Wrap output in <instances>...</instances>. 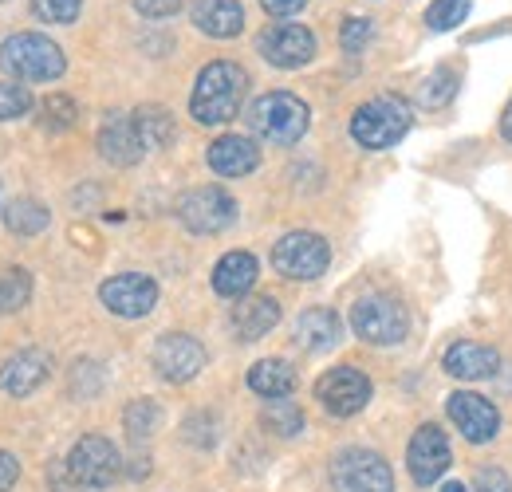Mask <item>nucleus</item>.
Wrapping results in <instances>:
<instances>
[{"instance_id": "1", "label": "nucleus", "mask_w": 512, "mask_h": 492, "mask_svg": "<svg viewBox=\"0 0 512 492\" xmlns=\"http://www.w3.org/2000/svg\"><path fill=\"white\" fill-rule=\"evenodd\" d=\"M245 91H249V75L241 63L217 60L209 67H201L197 83H193L190 95V115L201 126H221L233 123L241 103H245Z\"/></svg>"}, {"instance_id": "2", "label": "nucleus", "mask_w": 512, "mask_h": 492, "mask_svg": "<svg viewBox=\"0 0 512 492\" xmlns=\"http://www.w3.org/2000/svg\"><path fill=\"white\" fill-rule=\"evenodd\" d=\"M308 123H312L308 103L288 95V91H268V95L253 99V107H249V130H253L256 138L272 142V146L300 142Z\"/></svg>"}, {"instance_id": "3", "label": "nucleus", "mask_w": 512, "mask_h": 492, "mask_svg": "<svg viewBox=\"0 0 512 492\" xmlns=\"http://www.w3.org/2000/svg\"><path fill=\"white\" fill-rule=\"evenodd\" d=\"M0 67L28 83H52L64 75L67 60L56 40H48L40 32H16L0 44Z\"/></svg>"}, {"instance_id": "4", "label": "nucleus", "mask_w": 512, "mask_h": 492, "mask_svg": "<svg viewBox=\"0 0 512 492\" xmlns=\"http://www.w3.org/2000/svg\"><path fill=\"white\" fill-rule=\"evenodd\" d=\"M414 123V111L406 99L398 95H379L371 103H363L351 119V138L363 146V150H390L394 142L406 138V130Z\"/></svg>"}, {"instance_id": "5", "label": "nucleus", "mask_w": 512, "mask_h": 492, "mask_svg": "<svg viewBox=\"0 0 512 492\" xmlns=\"http://www.w3.org/2000/svg\"><path fill=\"white\" fill-rule=\"evenodd\" d=\"M64 469L71 473V481L87 492H103L107 485H115V477L123 473V457L119 449L99 437V433H87L71 445V453L64 457Z\"/></svg>"}, {"instance_id": "6", "label": "nucleus", "mask_w": 512, "mask_h": 492, "mask_svg": "<svg viewBox=\"0 0 512 492\" xmlns=\"http://www.w3.org/2000/svg\"><path fill=\"white\" fill-rule=\"evenodd\" d=\"M351 327L363 343H375V347H394L406 339L410 331V315L398 300L390 296H363L355 308H351Z\"/></svg>"}, {"instance_id": "7", "label": "nucleus", "mask_w": 512, "mask_h": 492, "mask_svg": "<svg viewBox=\"0 0 512 492\" xmlns=\"http://www.w3.org/2000/svg\"><path fill=\"white\" fill-rule=\"evenodd\" d=\"M331 264V248L320 233H284L272 248V268L288 280H320Z\"/></svg>"}, {"instance_id": "8", "label": "nucleus", "mask_w": 512, "mask_h": 492, "mask_svg": "<svg viewBox=\"0 0 512 492\" xmlns=\"http://www.w3.org/2000/svg\"><path fill=\"white\" fill-rule=\"evenodd\" d=\"M335 492H394V473L375 449H343L331 461Z\"/></svg>"}, {"instance_id": "9", "label": "nucleus", "mask_w": 512, "mask_h": 492, "mask_svg": "<svg viewBox=\"0 0 512 492\" xmlns=\"http://www.w3.org/2000/svg\"><path fill=\"white\" fill-rule=\"evenodd\" d=\"M178 217L182 225L197 233V237H213L221 229L233 225L237 217V201L221 189V185H201V189H190L182 201H178Z\"/></svg>"}, {"instance_id": "10", "label": "nucleus", "mask_w": 512, "mask_h": 492, "mask_svg": "<svg viewBox=\"0 0 512 492\" xmlns=\"http://www.w3.org/2000/svg\"><path fill=\"white\" fill-rule=\"evenodd\" d=\"M316 398L323 402L327 414L351 418L371 402V378L355 367H335L316 382Z\"/></svg>"}, {"instance_id": "11", "label": "nucleus", "mask_w": 512, "mask_h": 492, "mask_svg": "<svg viewBox=\"0 0 512 492\" xmlns=\"http://www.w3.org/2000/svg\"><path fill=\"white\" fill-rule=\"evenodd\" d=\"M256 48H260V56L272 63V67L292 71V67L312 63V56H316V36L304 24H272V28L260 32Z\"/></svg>"}, {"instance_id": "12", "label": "nucleus", "mask_w": 512, "mask_h": 492, "mask_svg": "<svg viewBox=\"0 0 512 492\" xmlns=\"http://www.w3.org/2000/svg\"><path fill=\"white\" fill-rule=\"evenodd\" d=\"M99 300H103V308L115 311L119 319H142L158 304V284L150 276H142V272H123V276H111L99 288Z\"/></svg>"}, {"instance_id": "13", "label": "nucleus", "mask_w": 512, "mask_h": 492, "mask_svg": "<svg viewBox=\"0 0 512 492\" xmlns=\"http://www.w3.org/2000/svg\"><path fill=\"white\" fill-rule=\"evenodd\" d=\"M446 410H449V418H453V426L465 433V441H473V445L493 441L497 430H501V414H497V406H493L489 398L473 394V390H457V394H449Z\"/></svg>"}, {"instance_id": "14", "label": "nucleus", "mask_w": 512, "mask_h": 492, "mask_svg": "<svg viewBox=\"0 0 512 492\" xmlns=\"http://www.w3.org/2000/svg\"><path fill=\"white\" fill-rule=\"evenodd\" d=\"M201 367H205V347L186 331H170L154 343V370L166 382H190Z\"/></svg>"}, {"instance_id": "15", "label": "nucleus", "mask_w": 512, "mask_h": 492, "mask_svg": "<svg viewBox=\"0 0 512 492\" xmlns=\"http://www.w3.org/2000/svg\"><path fill=\"white\" fill-rule=\"evenodd\" d=\"M453 453H449V437L438 426H422V430L410 437V449H406V465H410V477L414 485H434L442 473L449 469Z\"/></svg>"}, {"instance_id": "16", "label": "nucleus", "mask_w": 512, "mask_h": 492, "mask_svg": "<svg viewBox=\"0 0 512 492\" xmlns=\"http://www.w3.org/2000/svg\"><path fill=\"white\" fill-rule=\"evenodd\" d=\"M48 374H52V359L36 347H24L0 367V390L12 394V398H28L36 386L48 382Z\"/></svg>"}, {"instance_id": "17", "label": "nucleus", "mask_w": 512, "mask_h": 492, "mask_svg": "<svg viewBox=\"0 0 512 492\" xmlns=\"http://www.w3.org/2000/svg\"><path fill=\"white\" fill-rule=\"evenodd\" d=\"M209 166L221 178H245V174H253L256 166H260V150H256L253 138H245V134H221L209 146Z\"/></svg>"}, {"instance_id": "18", "label": "nucleus", "mask_w": 512, "mask_h": 492, "mask_svg": "<svg viewBox=\"0 0 512 492\" xmlns=\"http://www.w3.org/2000/svg\"><path fill=\"white\" fill-rule=\"evenodd\" d=\"M193 24L213 36V40H233L245 28V8L241 0H190Z\"/></svg>"}, {"instance_id": "19", "label": "nucleus", "mask_w": 512, "mask_h": 492, "mask_svg": "<svg viewBox=\"0 0 512 492\" xmlns=\"http://www.w3.org/2000/svg\"><path fill=\"white\" fill-rule=\"evenodd\" d=\"M99 154L111 166H134L146 154V146H142L138 130L130 123V115H111L107 123L99 126Z\"/></svg>"}, {"instance_id": "20", "label": "nucleus", "mask_w": 512, "mask_h": 492, "mask_svg": "<svg viewBox=\"0 0 512 492\" xmlns=\"http://www.w3.org/2000/svg\"><path fill=\"white\" fill-rule=\"evenodd\" d=\"M256 284V256L253 252H225L213 268V292L225 300H245Z\"/></svg>"}, {"instance_id": "21", "label": "nucleus", "mask_w": 512, "mask_h": 492, "mask_svg": "<svg viewBox=\"0 0 512 492\" xmlns=\"http://www.w3.org/2000/svg\"><path fill=\"white\" fill-rule=\"evenodd\" d=\"M446 374L461 382H477V378H493L501 370V355L485 343H453L446 351Z\"/></svg>"}, {"instance_id": "22", "label": "nucleus", "mask_w": 512, "mask_h": 492, "mask_svg": "<svg viewBox=\"0 0 512 492\" xmlns=\"http://www.w3.org/2000/svg\"><path fill=\"white\" fill-rule=\"evenodd\" d=\"M280 323V304L272 296H249L233 308V331L245 339V343H256L260 335H268L272 327Z\"/></svg>"}, {"instance_id": "23", "label": "nucleus", "mask_w": 512, "mask_h": 492, "mask_svg": "<svg viewBox=\"0 0 512 492\" xmlns=\"http://www.w3.org/2000/svg\"><path fill=\"white\" fill-rule=\"evenodd\" d=\"M339 335H343V323H339V315L331 308H308L296 319V339H300V347H308V351H327V347H335Z\"/></svg>"}, {"instance_id": "24", "label": "nucleus", "mask_w": 512, "mask_h": 492, "mask_svg": "<svg viewBox=\"0 0 512 492\" xmlns=\"http://www.w3.org/2000/svg\"><path fill=\"white\" fill-rule=\"evenodd\" d=\"M249 386H253V394L260 398H288L292 390H296V370L292 363H284V359H260L253 370H249Z\"/></svg>"}, {"instance_id": "25", "label": "nucleus", "mask_w": 512, "mask_h": 492, "mask_svg": "<svg viewBox=\"0 0 512 492\" xmlns=\"http://www.w3.org/2000/svg\"><path fill=\"white\" fill-rule=\"evenodd\" d=\"M130 123L138 130V138H142V146L146 150H162V146H170L174 142V115L166 111V107H138L134 115H130Z\"/></svg>"}, {"instance_id": "26", "label": "nucleus", "mask_w": 512, "mask_h": 492, "mask_svg": "<svg viewBox=\"0 0 512 492\" xmlns=\"http://www.w3.org/2000/svg\"><path fill=\"white\" fill-rule=\"evenodd\" d=\"M48 209L40 205V201H32V197H16V201H8L4 205V225H8V233H16V237H36V233H44L48 229Z\"/></svg>"}, {"instance_id": "27", "label": "nucleus", "mask_w": 512, "mask_h": 492, "mask_svg": "<svg viewBox=\"0 0 512 492\" xmlns=\"http://www.w3.org/2000/svg\"><path fill=\"white\" fill-rule=\"evenodd\" d=\"M260 422H264V430H272L276 437H296V433L304 430V410L296 406V402H284V398H272L268 406H264V414H260Z\"/></svg>"}, {"instance_id": "28", "label": "nucleus", "mask_w": 512, "mask_h": 492, "mask_svg": "<svg viewBox=\"0 0 512 492\" xmlns=\"http://www.w3.org/2000/svg\"><path fill=\"white\" fill-rule=\"evenodd\" d=\"M28 300H32V276L24 268H4L0 272V315L28 308Z\"/></svg>"}, {"instance_id": "29", "label": "nucleus", "mask_w": 512, "mask_h": 492, "mask_svg": "<svg viewBox=\"0 0 512 492\" xmlns=\"http://www.w3.org/2000/svg\"><path fill=\"white\" fill-rule=\"evenodd\" d=\"M123 426L134 441H146V437H154L158 426H162V410H158V402H150V398H138V402H130L127 414H123Z\"/></svg>"}, {"instance_id": "30", "label": "nucleus", "mask_w": 512, "mask_h": 492, "mask_svg": "<svg viewBox=\"0 0 512 492\" xmlns=\"http://www.w3.org/2000/svg\"><path fill=\"white\" fill-rule=\"evenodd\" d=\"M453 95H457V71H453V67H438V71L422 83L418 103H422V107H430V111H438V107H446Z\"/></svg>"}, {"instance_id": "31", "label": "nucleus", "mask_w": 512, "mask_h": 492, "mask_svg": "<svg viewBox=\"0 0 512 492\" xmlns=\"http://www.w3.org/2000/svg\"><path fill=\"white\" fill-rule=\"evenodd\" d=\"M75 119H79V111H75V103L67 95H48L40 103V126L44 130H71Z\"/></svg>"}, {"instance_id": "32", "label": "nucleus", "mask_w": 512, "mask_h": 492, "mask_svg": "<svg viewBox=\"0 0 512 492\" xmlns=\"http://www.w3.org/2000/svg\"><path fill=\"white\" fill-rule=\"evenodd\" d=\"M469 4H473V0H434V4L426 8V24H430L434 32H449V28H457V24L469 16Z\"/></svg>"}, {"instance_id": "33", "label": "nucleus", "mask_w": 512, "mask_h": 492, "mask_svg": "<svg viewBox=\"0 0 512 492\" xmlns=\"http://www.w3.org/2000/svg\"><path fill=\"white\" fill-rule=\"evenodd\" d=\"M28 111H32L28 87H20V83H0V123L20 119V115H28Z\"/></svg>"}, {"instance_id": "34", "label": "nucleus", "mask_w": 512, "mask_h": 492, "mask_svg": "<svg viewBox=\"0 0 512 492\" xmlns=\"http://www.w3.org/2000/svg\"><path fill=\"white\" fill-rule=\"evenodd\" d=\"M36 16H44L48 24H71L83 12V0H32Z\"/></svg>"}, {"instance_id": "35", "label": "nucleus", "mask_w": 512, "mask_h": 492, "mask_svg": "<svg viewBox=\"0 0 512 492\" xmlns=\"http://www.w3.org/2000/svg\"><path fill=\"white\" fill-rule=\"evenodd\" d=\"M371 36H375V24L363 20V16H351L339 32V44H343V52H363L371 44Z\"/></svg>"}, {"instance_id": "36", "label": "nucleus", "mask_w": 512, "mask_h": 492, "mask_svg": "<svg viewBox=\"0 0 512 492\" xmlns=\"http://www.w3.org/2000/svg\"><path fill=\"white\" fill-rule=\"evenodd\" d=\"M473 492H512V481L505 477V469H481L473 481Z\"/></svg>"}, {"instance_id": "37", "label": "nucleus", "mask_w": 512, "mask_h": 492, "mask_svg": "<svg viewBox=\"0 0 512 492\" xmlns=\"http://www.w3.org/2000/svg\"><path fill=\"white\" fill-rule=\"evenodd\" d=\"M134 8L150 20H162V16H174L182 8V0H134Z\"/></svg>"}, {"instance_id": "38", "label": "nucleus", "mask_w": 512, "mask_h": 492, "mask_svg": "<svg viewBox=\"0 0 512 492\" xmlns=\"http://www.w3.org/2000/svg\"><path fill=\"white\" fill-rule=\"evenodd\" d=\"M16 481H20V461H16L12 453L0 449V492H8Z\"/></svg>"}, {"instance_id": "39", "label": "nucleus", "mask_w": 512, "mask_h": 492, "mask_svg": "<svg viewBox=\"0 0 512 492\" xmlns=\"http://www.w3.org/2000/svg\"><path fill=\"white\" fill-rule=\"evenodd\" d=\"M48 485H52V492H87L71 481V473L64 469V461H56V465L48 469Z\"/></svg>"}, {"instance_id": "40", "label": "nucleus", "mask_w": 512, "mask_h": 492, "mask_svg": "<svg viewBox=\"0 0 512 492\" xmlns=\"http://www.w3.org/2000/svg\"><path fill=\"white\" fill-rule=\"evenodd\" d=\"M264 4V12H272V16H296L308 0H260Z\"/></svg>"}, {"instance_id": "41", "label": "nucleus", "mask_w": 512, "mask_h": 492, "mask_svg": "<svg viewBox=\"0 0 512 492\" xmlns=\"http://www.w3.org/2000/svg\"><path fill=\"white\" fill-rule=\"evenodd\" d=\"M501 134H505V138L512 142V103L505 107V115H501Z\"/></svg>"}, {"instance_id": "42", "label": "nucleus", "mask_w": 512, "mask_h": 492, "mask_svg": "<svg viewBox=\"0 0 512 492\" xmlns=\"http://www.w3.org/2000/svg\"><path fill=\"white\" fill-rule=\"evenodd\" d=\"M442 492H469V489H465L461 481H449V485H446V489H442Z\"/></svg>"}]
</instances>
